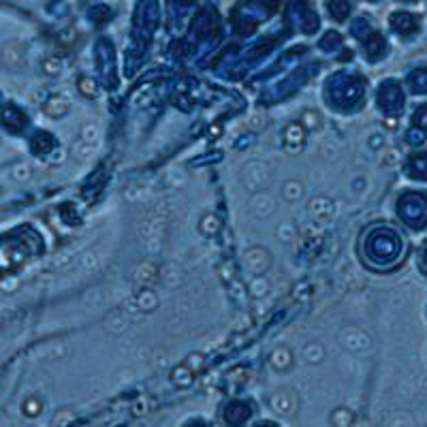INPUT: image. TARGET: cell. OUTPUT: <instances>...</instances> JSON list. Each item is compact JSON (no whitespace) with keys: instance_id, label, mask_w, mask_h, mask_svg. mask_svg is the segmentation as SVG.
<instances>
[{"instance_id":"obj_1","label":"cell","mask_w":427,"mask_h":427,"mask_svg":"<svg viewBox=\"0 0 427 427\" xmlns=\"http://www.w3.org/2000/svg\"><path fill=\"white\" fill-rule=\"evenodd\" d=\"M404 253V242L396 233V229L378 227L372 229L363 240V255L376 267H389L400 261Z\"/></svg>"},{"instance_id":"obj_16","label":"cell","mask_w":427,"mask_h":427,"mask_svg":"<svg viewBox=\"0 0 427 427\" xmlns=\"http://www.w3.org/2000/svg\"><path fill=\"white\" fill-rule=\"evenodd\" d=\"M190 427H205V425H201V423H192Z\"/></svg>"},{"instance_id":"obj_6","label":"cell","mask_w":427,"mask_h":427,"mask_svg":"<svg viewBox=\"0 0 427 427\" xmlns=\"http://www.w3.org/2000/svg\"><path fill=\"white\" fill-rule=\"evenodd\" d=\"M248 417H250V406L244 404V402H233V404H229L227 406V411H224V419L229 425H242Z\"/></svg>"},{"instance_id":"obj_14","label":"cell","mask_w":427,"mask_h":427,"mask_svg":"<svg viewBox=\"0 0 427 427\" xmlns=\"http://www.w3.org/2000/svg\"><path fill=\"white\" fill-rule=\"evenodd\" d=\"M365 32H370V24L365 20H357V22H354V26H352V34H354V37H363Z\"/></svg>"},{"instance_id":"obj_9","label":"cell","mask_w":427,"mask_h":427,"mask_svg":"<svg viewBox=\"0 0 427 427\" xmlns=\"http://www.w3.org/2000/svg\"><path fill=\"white\" fill-rule=\"evenodd\" d=\"M385 51H387L385 39L380 37V34H372V39H367V43H365V53H367V56L372 60H378Z\"/></svg>"},{"instance_id":"obj_13","label":"cell","mask_w":427,"mask_h":427,"mask_svg":"<svg viewBox=\"0 0 427 427\" xmlns=\"http://www.w3.org/2000/svg\"><path fill=\"white\" fill-rule=\"evenodd\" d=\"M340 43H342V39H340V34H337V32H327V34H325V39L320 41L323 49H333V47H337Z\"/></svg>"},{"instance_id":"obj_10","label":"cell","mask_w":427,"mask_h":427,"mask_svg":"<svg viewBox=\"0 0 427 427\" xmlns=\"http://www.w3.org/2000/svg\"><path fill=\"white\" fill-rule=\"evenodd\" d=\"M329 13L337 22L346 20L350 13V0H329Z\"/></svg>"},{"instance_id":"obj_5","label":"cell","mask_w":427,"mask_h":427,"mask_svg":"<svg viewBox=\"0 0 427 427\" xmlns=\"http://www.w3.org/2000/svg\"><path fill=\"white\" fill-rule=\"evenodd\" d=\"M391 26H393V30L396 32H400V34H413V32H417V28H419V22H417V17L415 15H411V13H393L391 15Z\"/></svg>"},{"instance_id":"obj_8","label":"cell","mask_w":427,"mask_h":427,"mask_svg":"<svg viewBox=\"0 0 427 427\" xmlns=\"http://www.w3.org/2000/svg\"><path fill=\"white\" fill-rule=\"evenodd\" d=\"M408 86L415 94H425L427 92V70L425 68H417L408 75Z\"/></svg>"},{"instance_id":"obj_15","label":"cell","mask_w":427,"mask_h":427,"mask_svg":"<svg viewBox=\"0 0 427 427\" xmlns=\"http://www.w3.org/2000/svg\"><path fill=\"white\" fill-rule=\"evenodd\" d=\"M421 265H423V272H427V244H425L423 253H421Z\"/></svg>"},{"instance_id":"obj_7","label":"cell","mask_w":427,"mask_h":427,"mask_svg":"<svg viewBox=\"0 0 427 427\" xmlns=\"http://www.w3.org/2000/svg\"><path fill=\"white\" fill-rule=\"evenodd\" d=\"M406 173L415 180H427V152H419L408 158Z\"/></svg>"},{"instance_id":"obj_17","label":"cell","mask_w":427,"mask_h":427,"mask_svg":"<svg viewBox=\"0 0 427 427\" xmlns=\"http://www.w3.org/2000/svg\"><path fill=\"white\" fill-rule=\"evenodd\" d=\"M180 3H192V0H180Z\"/></svg>"},{"instance_id":"obj_4","label":"cell","mask_w":427,"mask_h":427,"mask_svg":"<svg viewBox=\"0 0 427 427\" xmlns=\"http://www.w3.org/2000/svg\"><path fill=\"white\" fill-rule=\"evenodd\" d=\"M378 105L387 114H400L404 107V94L398 81H385L378 90Z\"/></svg>"},{"instance_id":"obj_2","label":"cell","mask_w":427,"mask_h":427,"mask_svg":"<svg viewBox=\"0 0 427 427\" xmlns=\"http://www.w3.org/2000/svg\"><path fill=\"white\" fill-rule=\"evenodd\" d=\"M398 211H400V218L415 229H421L427 224V199L423 194H417V192L404 194L402 201L398 203Z\"/></svg>"},{"instance_id":"obj_3","label":"cell","mask_w":427,"mask_h":427,"mask_svg":"<svg viewBox=\"0 0 427 427\" xmlns=\"http://www.w3.org/2000/svg\"><path fill=\"white\" fill-rule=\"evenodd\" d=\"M158 24V5L156 0H141L135 13V37L148 41Z\"/></svg>"},{"instance_id":"obj_12","label":"cell","mask_w":427,"mask_h":427,"mask_svg":"<svg viewBox=\"0 0 427 427\" xmlns=\"http://www.w3.org/2000/svg\"><path fill=\"white\" fill-rule=\"evenodd\" d=\"M112 11H109V7H92V11H90V17L96 22V24H103V22H107V20H112Z\"/></svg>"},{"instance_id":"obj_11","label":"cell","mask_w":427,"mask_h":427,"mask_svg":"<svg viewBox=\"0 0 427 427\" xmlns=\"http://www.w3.org/2000/svg\"><path fill=\"white\" fill-rule=\"evenodd\" d=\"M413 124H415V131L427 135V105L419 107L417 114H415V118H413Z\"/></svg>"},{"instance_id":"obj_18","label":"cell","mask_w":427,"mask_h":427,"mask_svg":"<svg viewBox=\"0 0 427 427\" xmlns=\"http://www.w3.org/2000/svg\"><path fill=\"white\" fill-rule=\"evenodd\" d=\"M263 427H270V425H263Z\"/></svg>"}]
</instances>
